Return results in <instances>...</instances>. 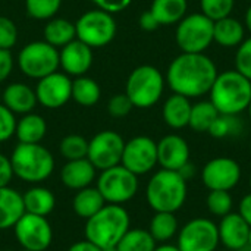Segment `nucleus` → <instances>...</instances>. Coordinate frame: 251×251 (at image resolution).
Here are the masks:
<instances>
[{"label":"nucleus","mask_w":251,"mask_h":251,"mask_svg":"<svg viewBox=\"0 0 251 251\" xmlns=\"http://www.w3.org/2000/svg\"><path fill=\"white\" fill-rule=\"evenodd\" d=\"M250 154H251V141H250Z\"/></svg>","instance_id":"57"},{"label":"nucleus","mask_w":251,"mask_h":251,"mask_svg":"<svg viewBox=\"0 0 251 251\" xmlns=\"http://www.w3.org/2000/svg\"><path fill=\"white\" fill-rule=\"evenodd\" d=\"M218 116L219 112L216 110V107L212 104L210 100L199 101L191 107L188 126L196 132H207Z\"/></svg>","instance_id":"32"},{"label":"nucleus","mask_w":251,"mask_h":251,"mask_svg":"<svg viewBox=\"0 0 251 251\" xmlns=\"http://www.w3.org/2000/svg\"><path fill=\"white\" fill-rule=\"evenodd\" d=\"M215 22L201 12L185 15L176 25L175 41L182 53H204L213 43Z\"/></svg>","instance_id":"8"},{"label":"nucleus","mask_w":251,"mask_h":251,"mask_svg":"<svg viewBox=\"0 0 251 251\" xmlns=\"http://www.w3.org/2000/svg\"><path fill=\"white\" fill-rule=\"evenodd\" d=\"M206 206L210 215L224 218L234 209V199L231 191H209L206 197Z\"/></svg>","instance_id":"36"},{"label":"nucleus","mask_w":251,"mask_h":251,"mask_svg":"<svg viewBox=\"0 0 251 251\" xmlns=\"http://www.w3.org/2000/svg\"><path fill=\"white\" fill-rule=\"evenodd\" d=\"M13 234L22 250L46 251L53 243V228L44 216L24 213L15 224Z\"/></svg>","instance_id":"12"},{"label":"nucleus","mask_w":251,"mask_h":251,"mask_svg":"<svg viewBox=\"0 0 251 251\" xmlns=\"http://www.w3.org/2000/svg\"><path fill=\"white\" fill-rule=\"evenodd\" d=\"M219 244L218 224L207 218L188 221L176 235V246L181 251H216Z\"/></svg>","instance_id":"11"},{"label":"nucleus","mask_w":251,"mask_h":251,"mask_svg":"<svg viewBox=\"0 0 251 251\" xmlns=\"http://www.w3.org/2000/svg\"><path fill=\"white\" fill-rule=\"evenodd\" d=\"M249 246H251V228H250V234H249Z\"/></svg>","instance_id":"55"},{"label":"nucleus","mask_w":251,"mask_h":251,"mask_svg":"<svg viewBox=\"0 0 251 251\" xmlns=\"http://www.w3.org/2000/svg\"><path fill=\"white\" fill-rule=\"evenodd\" d=\"M246 40L244 25L232 16L215 21L213 41L222 47H238Z\"/></svg>","instance_id":"25"},{"label":"nucleus","mask_w":251,"mask_h":251,"mask_svg":"<svg viewBox=\"0 0 251 251\" xmlns=\"http://www.w3.org/2000/svg\"><path fill=\"white\" fill-rule=\"evenodd\" d=\"M178 174L188 182L190 179H193L194 176H196V174H197V169H196V166L191 163V162H188V163H185L179 171H178Z\"/></svg>","instance_id":"49"},{"label":"nucleus","mask_w":251,"mask_h":251,"mask_svg":"<svg viewBox=\"0 0 251 251\" xmlns=\"http://www.w3.org/2000/svg\"><path fill=\"white\" fill-rule=\"evenodd\" d=\"M59 153L66 162L85 159L88 153V140L78 134H69L59 143Z\"/></svg>","instance_id":"35"},{"label":"nucleus","mask_w":251,"mask_h":251,"mask_svg":"<svg viewBox=\"0 0 251 251\" xmlns=\"http://www.w3.org/2000/svg\"><path fill=\"white\" fill-rule=\"evenodd\" d=\"M187 0H153L150 12L160 25H174L187 15Z\"/></svg>","instance_id":"30"},{"label":"nucleus","mask_w":251,"mask_h":251,"mask_svg":"<svg viewBox=\"0 0 251 251\" xmlns=\"http://www.w3.org/2000/svg\"><path fill=\"white\" fill-rule=\"evenodd\" d=\"M18 66L25 76L41 79L59 69V50L44 40L28 43L18 54Z\"/></svg>","instance_id":"9"},{"label":"nucleus","mask_w":251,"mask_h":251,"mask_svg":"<svg viewBox=\"0 0 251 251\" xmlns=\"http://www.w3.org/2000/svg\"><path fill=\"white\" fill-rule=\"evenodd\" d=\"M165 90V78L162 72L151 65L135 68L125 85V94L129 97L134 107L150 109L162 97Z\"/></svg>","instance_id":"6"},{"label":"nucleus","mask_w":251,"mask_h":251,"mask_svg":"<svg viewBox=\"0 0 251 251\" xmlns=\"http://www.w3.org/2000/svg\"><path fill=\"white\" fill-rule=\"evenodd\" d=\"M22 251H26V250H22Z\"/></svg>","instance_id":"60"},{"label":"nucleus","mask_w":251,"mask_h":251,"mask_svg":"<svg viewBox=\"0 0 251 251\" xmlns=\"http://www.w3.org/2000/svg\"><path fill=\"white\" fill-rule=\"evenodd\" d=\"M38 104L46 109H59L72 99V79L65 72H53L38 79L35 87Z\"/></svg>","instance_id":"16"},{"label":"nucleus","mask_w":251,"mask_h":251,"mask_svg":"<svg viewBox=\"0 0 251 251\" xmlns=\"http://www.w3.org/2000/svg\"><path fill=\"white\" fill-rule=\"evenodd\" d=\"M47 134V124L43 116L37 113L22 115L19 121H16L15 135L22 144H40Z\"/></svg>","instance_id":"26"},{"label":"nucleus","mask_w":251,"mask_h":251,"mask_svg":"<svg viewBox=\"0 0 251 251\" xmlns=\"http://www.w3.org/2000/svg\"><path fill=\"white\" fill-rule=\"evenodd\" d=\"M25 213L47 218L56 207V196L43 185H34L22 193Z\"/></svg>","instance_id":"23"},{"label":"nucleus","mask_w":251,"mask_h":251,"mask_svg":"<svg viewBox=\"0 0 251 251\" xmlns=\"http://www.w3.org/2000/svg\"><path fill=\"white\" fill-rule=\"evenodd\" d=\"M43 35L46 43L59 50L76 38L75 24L65 18H51L47 21L43 29Z\"/></svg>","instance_id":"28"},{"label":"nucleus","mask_w":251,"mask_h":251,"mask_svg":"<svg viewBox=\"0 0 251 251\" xmlns=\"http://www.w3.org/2000/svg\"><path fill=\"white\" fill-rule=\"evenodd\" d=\"M241 176L240 163L225 156L209 160L200 172L201 182L209 191H231L240 184Z\"/></svg>","instance_id":"14"},{"label":"nucleus","mask_w":251,"mask_h":251,"mask_svg":"<svg viewBox=\"0 0 251 251\" xmlns=\"http://www.w3.org/2000/svg\"><path fill=\"white\" fill-rule=\"evenodd\" d=\"M13 71V57L10 50L0 49V82L6 81Z\"/></svg>","instance_id":"44"},{"label":"nucleus","mask_w":251,"mask_h":251,"mask_svg":"<svg viewBox=\"0 0 251 251\" xmlns=\"http://www.w3.org/2000/svg\"><path fill=\"white\" fill-rule=\"evenodd\" d=\"M93 3L97 6V9L113 15L125 10L132 3V0H93Z\"/></svg>","instance_id":"43"},{"label":"nucleus","mask_w":251,"mask_h":251,"mask_svg":"<svg viewBox=\"0 0 251 251\" xmlns=\"http://www.w3.org/2000/svg\"><path fill=\"white\" fill-rule=\"evenodd\" d=\"M188 197L187 181L176 172L160 169L151 175L146 187V201L154 212L176 213Z\"/></svg>","instance_id":"3"},{"label":"nucleus","mask_w":251,"mask_h":251,"mask_svg":"<svg viewBox=\"0 0 251 251\" xmlns=\"http://www.w3.org/2000/svg\"><path fill=\"white\" fill-rule=\"evenodd\" d=\"M209 94L219 115H241L250 106L251 81L235 69L225 71L218 74Z\"/></svg>","instance_id":"4"},{"label":"nucleus","mask_w":251,"mask_h":251,"mask_svg":"<svg viewBox=\"0 0 251 251\" xmlns=\"http://www.w3.org/2000/svg\"><path fill=\"white\" fill-rule=\"evenodd\" d=\"M13 176L15 175H13V169H12L10 159L7 156H4V154L0 153V188L10 185Z\"/></svg>","instance_id":"45"},{"label":"nucleus","mask_w":251,"mask_h":251,"mask_svg":"<svg viewBox=\"0 0 251 251\" xmlns=\"http://www.w3.org/2000/svg\"><path fill=\"white\" fill-rule=\"evenodd\" d=\"M25 213L22 193L10 185L0 188V231L10 229Z\"/></svg>","instance_id":"22"},{"label":"nucleus","mask_w":251,"mask_h":251,"mask_svg":"<svg viewBox=\"0 0 251 251\" xmlns=\"http://www.w3.org/2000/svg\"><path fill=\"white\" fill-rule=\"evenodd\" d=\"M131 228V216L124 206L104 204L94 216L85 221V240L101 250L119 244L122 237Z\"/></svg>","instance_id":"2"},{"label":"nucleus","mask_w":251,"mask_h":251,"mask_svg":"<svg viewBox=\"0 0 251 251\" xmlns=\"http://www.w3.org/2000/svg\"><path fill=\"white\" fill-rule=\"evenodd\" d=\"M244 24H246V28L250 31L251 34V4L249 6V9L246 10V18H244Z\"/></svg>","instance_id":"51"},{"label":"nucleus","mask_w":251,"mask_h":251,"mask_svg":"<svg viewBox=\"0 0 251 251\" xmlns=\"http://www.w3.org/2000/svg\"><path fill=\"white\" fill-rule=\"evenodd\" d=\"M124 147L125 140L121 134L110 129L100 131L88 141L87 159L97 171H104L121 165Z\"/></svg>","instance_id":"13"},{"label":"nucleus","mask_w":251,"mask_h":251,"mask_svg":"<svg viewBox=\"0 0 251 251\" xmlns=\"http://www.w3.org/2000/svg\"><path fill=\"white\" fill-rule=\"evenodd\" d=\"M134 109V104L131 103L129 97L124 93V94H115L109 103H107V112L112 118L121 119L125 118L131 113V110Z\"/></svg>","instance_id":"41"},{"label":"nucleus","mask_w":251,"mask_h":251,"mask_svg":"<svg viewBox=\"0 0 251 251\" xmlns=\"http://www.w3.org/2000/svg\"><path fill=\"white\" fill-rule=\"evenodd\" d=\"M121 165L137 176L150 174L157 166V143L147 135L125 141Z\"/></svg>","instance_id":"15"},{"label":"nucleus","mask_w":251,"mask_h":251,"mask_svg":"<svg viewBox=\"0 0 251 251\" xmlns=\"http://www.w3.org/2000/svg\"><path fill=\"white\" fill-rule=\"evenodd\" d=\"M0 99H1V94H0Z\"/></svg>","instance_id":"59"},{"label":"nucleus","mask_w":251,"mask_h":251,"mask_svg":"<svg viewBox=\"0 0 251 251\" xmlns=\"http://www.w3.org/2000/svg\"><path fill=\"white\" fill-rule=\"evenodd\" d=\"M191 107L193 104L188 97L174 93L171 97L166 99L162 109V116L165 124L174 129H182L188 126Z\"/></svg>","instance_id":"24"},{"label":"nucleus","mask_w":251,"mask_h":251,"mask_svg":"<svg viewBox=\"0 0 251 251\" xmlns=\"http://www.w3.org/2000/svg\"><path fill=\"white\" fill-rule=\"evenodd\" d=\"M234 6L235 0H200V12L213 22L231 16Z\"/></svg>","instance_id":"38"},{"label":"nucleus","mask_w":251,"mask_h":251,"mask_svg":"<svg viewBox=\"0 0 251 251\" xmlns=\"http://www.w3.org/2000/svg\"><path fill=\"white\" fill-rule=\"evenodd\" d=\"M59 63L69 76L85 75L93 65V49L75 38L59 51Z\"/></svg>","instance_id":"17"},{"label":"nucleus","mask_w":251,"mask_h":251,"mask_svg":"<svg viewBox=\"0 0 251 251\" xmlns=\"http://www.w3.org/2000/svg\"><path fill=\"white\" fill-rule=\"evenodd\" d=\"M96 179H97V169L87 157L78 160H68L60 169L62 184L74 191L90 187Z\"/></svg>","instance_id":"20"},{"label":"nucleus","mask_w":251,"mask_h":251,"mask_svg":"<svg viewBox=\"0 0 251 251\" xmlns=\"http://www.w3.org/2000/svg\"><path fill=\"white\" fill-rule=\"evenodd\" d=\"M62 6V0H25L26 13L38 21H49L54 18Z\"/></svg>","instance_id":"37"},{"label":"nucleus","mask_w":251,"mask_h":251,"mask_svg":"<svg viewBox=\"0 0 251 251\" xmlns=\"http://www.w3.org/2000/svg\"><path fill=\"white\" fill-rule=\"evenodd\" d=\"M16 118L12 110H9L3 103H0V143L10 140L15 135Z\"/></svg>","instance_id":"42"},{"label":"nucleus","mask_w":251,"mask_h":251,"mask_svg":"<svg viewBox=\"0 0 251 251\" xmlns=\"http://www.w3.org/2000/svg\"><path fill=\"white\" fill-rule=\"evenodd\" d=\"M103 251H118V249L116 247H112V249H104Z\"/></svg>","instance_id":"53"},{"label":"nucleus","mask_w":251,"mask_h":251,"mask_svg":"<svg viewBox=\"0 0 251 251\" xmlns=\"http://www.w3.org/2000/svg\"><path fill=\"white\" fill-rule=\"evenodd\" d=\"M249 184H250V188H251V174H250V179H249Z\"/></svg>","instance_id":"56"},{"label":"nucleus","mask_w":251,"mask_h":251,"mask_svg":"<svg viewBox=\"0 0 251 251\" xmlns=\"http://www.w3.org/2000/svg\"><path fill=\"white\" fill-rule=\"evenodd\" d=\"M247 112H249V116H250V119H251V101H250V106H249V109H247Z\"/></svg>","instance_id":"54"},{"label":"nucleus","mask_w":251,"mask_h":251,"mask_svg":"<svg viewBox=\"0 0 251 251\" xmlns=\"http://www.w3.org/2000/svg\"><path fill=\"white\" fill-rule=\"evenodd\" d=\"M238 116L240 115H219L207 132L218 140L240 135L244 129V124Z\"/></svg>","instance_id":"34"},{"label":"nucleus","mask_w":251,"mask_h":251,"mask_svg":"<svg viewBox=\"0 0 251 251\" xmlns=\"http://www.w3.org/2000/svg\"><path fill=\"white\" fill-rule=\"evenodd\" d=\"M238 213L241 215V218L250 225L251 228V193L246 194L238 204Z\"/></svg>","instance_id":"47"},{"label":"nucleus","mask_w":251,"mask_h":251,"mask_svg":"<svg viewBox=\"0 0 251 251\" xmlns=\"http://www.w3.org/2000/svg\"><path fill=\"white\" fill-rule=\"evenodd\" d=\"M96 187L103 196L106 204L124 206L137 196L140 182L135 174L122 165H116L113 168L100 171Z\"/></svg>","instance_id":"7"},{"label":"nucleus","mask_w":251,"mask_h":251,"mask_svg":"<svg viewBox=\"0 0 251 251\" xmlns=\"http://www.w3.org/2000/svg\"><path fill=\"white\" fill-rule=\"evenodd\" d=\"M18 41V28L7 16H0V49L10 50Z\"/></svg>","instance_id":"40"},{"label":"nucleus","mask_w":251,"mask_h":251,"mask_svg":"<svg viewBox=\"0 0 251 251\" xmlns=\"http://www.w3.org/2000/svg\"><path fill=\"white\" fill-rule=\"evenodd\" d=\"M116 29L118 26L113 15L100 9L87 10L75 22L76 38L91 49L107 46L115 38Z\"/></svg>","instance_id":"10"},{"label":"nucleus","mask_w":251,"mask_h":251,"mask_svg":"<svg viewBox=\"0 0 251 251\" xmlns=\"http://www.w3.org/2000/svg\"><path fill=\"white\" fill-rule=\"evenodd\" d=\"M240 251H251V246H249V244H247L246 247H243V249H241Z\"/></svg>","instance_id":"52"},{"label":"nucleus","mask_w":251,"mask_h":251,"mask_svg":"<svg viewBox=\"0 0 251 251\" xmlns=\"http://www.w3.org/2000/svg\"><path fill=\"white\" fill-rule=\"evenodd\" d=\"M216 251H228V250H216Z\"/></svg>","instance_id":"58"},{"label":"nucleus","mask_w":251,"mask_h":251,"mask_svg":"<svg viewBox=\"0 0 251 251\" xmlns=\"http://www.w3.org/2000/svg\"><path fill=\"white\" fill-rule=\"evenodd\" d=\"M235 71L251 81V37L246 38L235 53Z\"/></svg>","instance_id":"39"},{"label":"nucleus","mask_w":251,"mask_h":251,"mask_svg":"<svg viewBox=\"0 0 251 251\" xmlns=\"http://www.w3.org/2000/svg\"><path fill=\"white\" fill-rule=\"evenodd\" d=\"M138 24H140V28L144 29V31H154V29H157L160 26L156 16L150 10H146V12L141 13L140 19H138Z\"/></svg>","instance_id":"46"},{"label":"nucleus","mask_w":251,"mask_h":251,"mask_svg":"<svg viewBox=\"0 0 251 251\" xmlns=\"http://www.w3.org/2000/svg\"><path fill=\"white\" fill-rule=\"evenodd\" d=\"M218 74L215 62L207 54L181 51L168 68L166 82L175 94L196 99L210 91Z\"/></svg>","instance_id":"1"},{"label":"nucleus","mask_w":251,"mask_h":251,"mask_svg":"<svg viewBox=\"0 0 251 251\" xmlns=\"http://www.w3.org/2000/svg\"><path fill=\"white\" fill-rule=\"evenodd\" d=\"M3 104L15 115H26L37 106L35 90L24 82H12L1 93Z\"/></svg>","instance_id":"21"},{"label":"nucleus","mask_w":251,"mask_h":251,"mask_svg":"<svg viewBox=\"0 0 251 251\" xmlns=\"http://www.w3.org/2000/svg\"><path fill=\"white\" fill-rule=\"evenodd\" d=\"M157 243L149 232L143 228H129L116 246L118 251H153Z\"/></svg>","instance_id":"33"},{"label":"nucleus","mask_w":251,"mask_h":251,"mask_svg":"<svg viewBox=\"0 0 251 251\" xmlns=\"http://www.w3.org/2000/svg\"><path fill=\"white\" fill-rule=\"evenodd\" d=\"M178 231H179V222L175 213L154 212L149 224V232L151 234V237L157 244L169 243L178 235Z\"/></svg>","instance_id":"29"},{"label":"nucleus","mask_w":251,"mask_h":251,"mask_svg":"<svg viewBox=\"0 0 251 251\" xmlns=\"http://www.w3.org/2000/svg\"><path fill=\"white\" fill-rule=\"evenodd\" d=\"M10 163L13 175L28 184H40L51 176L54 172V157L44 146L40 144H22L13 149L10 154Z\"/></svg>","instance_id":"5"},{"label":"nucleus","mask_w":251,"mask_h":251,"mask_svg":"<svg viewBox=\"0 0 251 251\" xmlns=\"http://www.w3.org/2000/svg\"><path fill=\"white\" fill-rule=\"evenodd\" d=\"M153 251H181L178 249L176 244H171V243H163V244H157L156 249Z\"/></svg>","instance_id":"50"},{"label":"nucleus","mask_w":251,"mask_h":251,"mask_svg":"<svg viewBox=\"0 0 251 251\" xmlns=\"http://www.w3.org/2000/svg\"><path fill=\"white\" fill-rule=\"evenodd\" d=\"M101 96L100 85L90 76H76L72 81V100L84 107H91L99 103Z\"/></svg>","instance_id":"31"},{"label":"nucleus","mask_w":251,"mask_h":251,"mask_svg":"<svg viewBox=\"0 0 251 251\" xmlns=\"http://www.w3.org/2000/svg\"><path fill=\"white\" fill-rule=\"evenodd\" d=\"M66 251H103L100 247H97L96 244H93L88 240H81L74 243Z\"/></svg>","instance_id":"48"},{"label":"nucleus","mask_w":251,"mask_h":251,"mask_svg":"<svg viewBox=\"0 0 251 251\" xmlns=\"http://www.w3.org/2000/svg\"><path fill=\"white\" fill-rule=\"evenodd\" d=\"M219 243L228 251H240L249 244L250 225L237 212L221 218L218 224Z\"/></svg>","instance_id":"19"},{"label":"nucleus","mask_w":251,"mask_h":251,"mask_svg":"<svg viewBox=\"0 0 251 251\" xmlns=\"http://www.w3.org/2000/svg\"><path fill=\"white\" fill-rule=\"evenodd\" d=\"M190 162V146L185 138L176 134H169L157 143V165L162 169L179 171Z\"/></svg>","instance_id":"18"},{"label":"nucleus","mask_w":251,"mask_h":251,"mask_svg":"<svg viewBox=\"0 0 251 251\" xmlns=\"http://www.w3.org/2000/svg\"><path fill=\"white\" fill-rule=\"evenodd\" d=\"M106 204L103 196L97 190V187H87L82 190H78L72 200V209L74 213L81 219H90L94 216L103 206Z\"/></svg>","instance_id":"27"}]
</instances>
